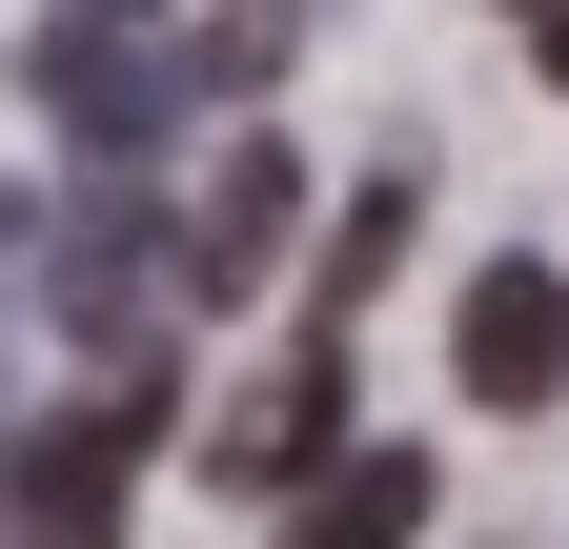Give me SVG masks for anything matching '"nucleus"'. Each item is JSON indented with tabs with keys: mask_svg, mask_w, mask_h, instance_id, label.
<instances>
[{
	"mask_svg": "<svg viewBox=\"0 0 569 549\" xmlns=\"http://www.w3.org/2000/svg\"><path fill=\"white\" fill-rule=\"evenodd\" d=\"M427 529V448H326L284 489V549H407Z\"/></svg>",
	"mask_w": 569,
	"mask_h": 549,
	"instance_id": "obj_7",
	"label": "nucleus"
},
{
	"mask_svg": "<svg viewBox=\"0 0 569 549\" xmlns=\"http://www.w3.org/2000/svg\"><path fill=\"white\" fill-rule=\"evenodd\" d=\"M387 264H407V183H367V203H346V244H326V326H346V306H367V286H387Z\"/></svg>",
	"mask_w": 569,
	"mask_h": 549,
	"instance_id": "obj_8",
	"label": "nucleus"
},
{
	"mask_svg": "<svg viewBox=\"0 0 569 549\" xmlns=\"http://www.w3.org/2000/svg\"><path fill=\"white\" fill-rule=\"evenodd\" d=\"M163 448V347H122L82 407H41L21 468H0V549H122V489Z\"/></svg>",
	"mask_w": 569,
	"mask_h": 549,
	"instance_id": "obj_1",
	"label": "nucleus"
},
{
	"mask_svg": "<svg viewBox=\"0 0 569 549\" xmlns=\"http://www.w3.org/2000/svg\"><path fill=\"white\" fill-rule=\"evenodd\" d=\"M41 122L102 183H142V143L183 122V21H163V0H61V21H41Z\"/></svg>",
	"mask_w": 569,
	"mask_h": 549,
	"instance_id": "obj_2",
	"label": "nucleus"
},
{
	"mask_svg": "<svg viewBox=\"0 0 569 549\" xmlns=\"http://www.w3.org/2000/svg\"><path fill=\"white\" fill-rule=\"evenodd\" d=\"M326 448H346V326H306V347H284L224 428H203V468H224V489H306Z\"/></svg>",
	"mask_w": 569,
	"mask_h": 549,
	"instance_id": "obj_5",
	"label": "nucleus"
},
{
	"mask_svg": "<svg viewBox=\"0 0 569 549\" xmlns=\"http://www.w3.org/2000/svg\"><path fill=\"white\" fill-rule=\"evenodd\" d=\"M284 61V0H203V41H183V82H264Z\"/></svg>",
	"mask_w": 569,
	"mask_h": 549,
	"instance_id": "obj_9",
	"label": "nucleus"
},
{
	"mask_svg": "<svg viewBox=\"0 0 569 549\" xmlns=\"http://www.w3.org/2000/svg\"><path fill=\"white\" fill-rule=\"evenodd\" d=\"M529 61H549V82H569V0H529Z\"/></svg>",
	"mask_w": 569,
	"mask_h": 549,
	"instance_id": "obj_10",
	"label": "nucleus"
},
{
	"mask_svg": "<svg viewBox=\"0 0 569 549\" xmlns=\"http://www.w3.org/2000/svg\"><path fill=\"white\" fill-rule=\"evenodd\" d=\"M284 224H306V163H284V143H224L203 203H183V244H163V306H244L264 264H284Z\"/></svg>",
	"mask_w": 569,
	"mask_h": 549,
	"instance_id": "obj_3",
	"label": "nucleus"
},
{
	"mask_svg": "<svg viewBox=\"0 0 569 549\" xmlns=\"http://www.w3.org/2000/svg\"><path fill=\"white\" fill-rule=\"evenodd\" d=\"M448 367H468V407H569V264H468V306H448Z\"/></svg>",
	"mask_w": 569,
	"mask_h": 549,
	"instance_id": "obj_4",
	"label": "nucleus"
},
{
	"mask_svg": "<svg viewBox=\"0 0 569 549\" xmlns=\"http://www.w3.org/2000/svg\"><path fill=\"white\" fill-rule=\"evenodd\" d=\"M41 286H61V326H82L102 367L142 347V306H163V244H142V183H122V203H82V224H61V264H41Z\"/></svg>",
	"mask_w": 569,
	"mask_h": 549,
	"instance_id": "obj_6",
	"label": "nucleus"
}]
</instances>
